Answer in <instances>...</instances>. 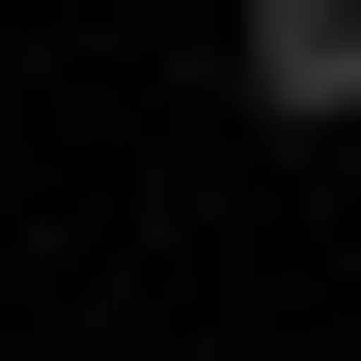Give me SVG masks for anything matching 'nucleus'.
<instances>
[{"instance_id": "f257e3e1", "label": "nucleus", "mask_w": 361, "mask_h": 361, "mask_svg": "<svg viewBox=\"0 0 361 361\" xmlns=\"http://www.w3.org/2000/svg\"><path fill=\"white\" fill-rule=\"evenodd\" d=\"M223 84H250L278 139H361V0H250V28H223Z\"/></svg>"}]
</instances>
